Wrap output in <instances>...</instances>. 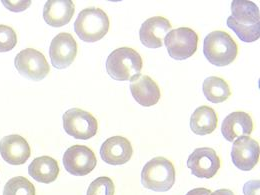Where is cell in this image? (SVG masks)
Returning <instances> with one entry per match:
<instances>
[{
    "label": "cell",
    "instance_id": "cell-24",
    "mask_svg": "<svg viewBox=\"0 0 260 195\" xmlns=\"http://www.w3.org/2000/svg\"><path fill=\"white\" fill-rule=\"evenodd\" d=\"M17 44V35L15 31L7 26L0 25V52H8Z\"/></svg>",
    "mask_w": 260,
    "mask_h": 195
},
{
    "label": "cell",
    "instance_id": "cell-7",
    "mask_svg": "<svg viewBox=\"0 0 260 195\" xmlns=\"http://www.w3.org/2000/svg\"><path fill=\"white\" fill-rule=\"evenodd\" d=\"M63 128L70 136L79 140H87L98 133L96 118L89 112L79 108H71L63 114Z\"/></svg>",
    "mask_w": 260,
    "mask_h": 195
},
{
    "label": "cell",
    "instance_id": "cell-2",
    "mask_svg": "<svg viewBox=\"0 0 260 195\" xmlns=\"http://www.w3.org/2000/svg\"><path fill=\"white\" fill-rule=\"evenodd\" d=\"M140 54L130 47H120L112 51L106 60L108 75L117 81H132L142 70Z\"/></svg>",
    "mask_w": 260,
    "mask_h": 195
},
{
    "label": "cell",
    "instance_id": "cell-18",
    "mask_svg": "<svg viewBox=\"0 0 260 195\" xmlns=\"http://www.w3.org/2000/svg\"><path fill=\"white\" fill-rule=\"evenodd\" d=\"M253 130V122L251 116L242 111H235L224 118L221 132L224 138L232 142L241 136H249Z\"/></svg>",
    "mask_w": 260,
    "mask_h": 195
},
{
    "label": "cell",
    "instance_id": "cell-23",
    "mask_svg": "<svg viewBox=\"0 0 260 195\" xmlns=\"http://www.w3.org/2000/svg\"><path fill=\"white\" fill-rule=\"evenodd\" d=\"M115 187L112 179L106 176L93 180L87 190V195H114Z\"/></svg>",
    "mask_w": 260,
    "mask_h": 195
},
{
    "label": "cell",
    "instance_id": "cell-14",
    "mask_svg": "<svg viewBox=\"0 0 260 195\" xmlns=\"http://www.w3.org/2000/svg\"><path fill=\"white\" fill-rule=\"evenodd\" d=\"M133 154L129 140L122 136L106 139L100 147L101 159L110 165H122L128 162Z\"/></svg>",
    "mask_w": 260,
    "mask_h": 195
},
{
    "label": "cell",
    "instance_id": "cell-6",
    "mask_svg": "<svg viewBox=\"0 0 260 195\" xmlns=\"http://www.w3.org/2000/svg\"><path fill=\"white\" fill-rule=\"evenodd\" d=\"M164 44L171 58L185 60L194 54L198 44V35L188 27L176 28L167 33Z\"/></svg>",
    "mask_w": 260,
    "mask_h": 195
},
{
    "label": "cell",
    "instance_id": "cell-9",
    "mask_svg": "<svg viewBox=\"0 0 260 195\" xmlns=\"http://www.w3.org/2000/svg\"><path fill=\"white\" fill-rule=\"evenodd\" d=\"M65 170L75 176L89 174L98 164L94 152L85 145H73L65 151L63 155Z\"/></svg>",
    "mask_w": 260,
    "mask_h": 195
},
{
    "label": "cell",
    "instance_id": "cell-1",
    "mask_svg": "<svg viewBox=\"0 0 260 195\" xmlns=\"http://www.w3.org/2000/svg\"><path fill=\"white\" fill-rule=\"evenodd\" d=\"M226 23L243 42L251 43L259 39V9L252 1L233 0L231 15L228 17Z\"/></svg>",
    "mask_w": 260,
    "mask_h": 195
},
{
    "label": "cell",
    "instance_id": "cell-22",
    "mask_svg": "<svg viewBox=\"0 0 260 195\" xmlns=\"http://www.w3.org/2000/svg\"><path fill=\"white\" fill-rule=\"evenodd\" d=\"M3 195H36L35 186L23 176H16L7 181Z\"/></svg>",
    "mask_w": 260,
    "mask_h": 195
},
{
    "label": "cell",
    "instance_id": "cell-5",
    "mask_svg": "<svg viewBox=\"0 0 260 195\" xmlns=\"http://www.w3.org/2000/svg\"><path fill=\"white\" fill-rule=\"evenodd\" d=\"M109 18L100 8H85L78 14L74 22V31L85 42H96L109 30Z\"/></svg>",
    "mask_w": 260,
    "mask_h": 195
},
{
    "label": "cell",
    "instance_id": "cell-3",
    "mask_svg": "<svg viewBox=\"0 0 260 195\" xmlns=\"http://www.w3.org/2000/svg\"><path fill=\"white\" fill-rule=\"evenodd\" d=\"M203 53L211 64L223 67L235 60L238 53V46L228 32L216 30L205 37Z\"/></svg>",
    "mask_w": 260,
    "mask_h": 195
},
{
    "label": "cell",
    "instance_id": "cell-8",
    "mask_svg": "<svg viewBox=\"0 0 260 195\" xmlns=\"http://www.w3.org/2000/svg\"><path fill=\"white\" fill-rule=\"evenodd\" d=\"M14 65L22 76L34 81L44 79L50 71L45 56L40 51L33 48L21 50L14 59Z\"/></svg>",
    "mask_w": 260,
    "mask_h": 195
},
{
    "label": "cell",
    "instance_id": "cell-16",
    "mask_svg": "<svg viewBox=\"0 0 260 195\" xmlns=\"http://www.w3.org/2000/svg\"><path fill=\"white\" fill-rule=\"evenodd\" d=\"M130 91L137 103L149 107L158 103L161 93L158 85L147 75H138L130 83Z\"/></svg>",
    "mask_w": 260,
    "mask_h": 195
},
{
    "label": "cell",
    "instance_id": "cell-10",
    "mask_svg": "<svg viewBox=\"0 0 260 195\" xmlns=\"http://www.w3.org/2000/svg\"><path fill=\"white\" fill-rule=\"evenodd\" d=\"M187 167L196 177L209 179L218 172L220 159L214 149L210 147H200L196 148L189 155Z\"/></svg>",
    "mask_w": 260,
    "mask_h": 195
},
{
    "label": "cell",
    "instance_id": "cell-25",
    "mask_svg": "<svg viewBox=\"0 0 260 195\" xmlns=\"http://www.w3.org/2000/svg\"><path fill=\"white\" fill-rule=\"evenodd\" d=\"M2 3L8 10H10L12 12H21L30 6L31 1L30 0H27V1H24V0H21V1L2 0Z\"/></svg>",
    "mask_w": 260,
    "mask_h": 195
},
{
    "label": "cell",
    "instance_id": "cell-20",
    "mask_svg": "<svg viewBox=\"0 0 260 195\" xmlns=\"http://www.w3.org/2000/svg\"><path fill=\"white\" fill-rule=\"evenodd\" d=\"M218 118L214 109L202 105L195 109L190 117V128L197 135H206L212 133L217 127Z\"/></svg>",
    "mask_w": 260,
    "mask_h": 195
},
{
    "label": "cell",
    "instance_id": "cell-19",
    "mask_svg": "<svg viewBox=\"0 0 260 195\" xmlns=\"http://www.w3.org/2000/svg\"><path fill=\"white\" fill-rule=\"evenodd\" d=\"M28 173L37 182L51 183L58 177V162L50 156L37 157L28 166Z\"/></svg>",
    "mask_w": 260,
    "mask_h": 195
},
{
    "label": "cell",
    "instance_id": "cell-28",
    "mask_svg": "<svg viewBox=\"0 0 260 195\" xmlns=\"http://www.w3.org/2000/svg\"><path fill=\"white\" fill-rule=\"evenodd\" d=\"M209 195H234V193L229 189H218L214 192H211Z\"/></svg>",
    "mask_w": 260,
    "mask_h": 195
},
{
    "label": "cell",
    "instance_id": "cell-11",
    "mask_svg": "<svg viewBox=\"0 0 260 195\" xmlns=\"http://www.w3.org/2000/svg\"><path fill=\"white\" fill-rule=\"evenodd\" d=\"M232 163L242 171L252 170L259 160V144L249 136L238 137L232 145Z\"/></svg>",
    "mask_w": 260,
    "mask_h": 195
},
{
    "label": "cell",
    "instance_id": "cell-21",
    "mask_svg": "<svg viewBox=\"0 0 260 195\" xmlns=\"http://www.w3.org/2000/svg\"><path fill=\"white\" fill-rule=\"evenodd\" d=\"M202 90L205 98L212 103L224 102L231 94L228 82L217 76L207 77L203 82Z\"/></svg>",
    "mask_w": 260,
    "mask_h": 195
},
{
    "label": "cell",
    "instance_id": "cell-12",
    "mask_svg": "<svg viewBox=\"0 0 260 195\" xmlns=\"http://www.w3.org/2000/svg\"><path fill=\"white\" fill-rule=\"evenodd\" d=\"M76 55L77 43L70 33H59L52 39L49 47V56L55 68H67L72 64Z\"/></svg>",
    "mask_w": 260,
    "mask_h": 195
},
{
    "label": "cell",
    "instance_id": "cell-26",
    "mask_svg": "<svg viewBox=\"0 0 260 195\" xmlns=\"http://www.w3.org/2000/svg\"><path fill=\"white\" fill-rule=\"evenodd\" d=\"M259 180H250V181L246 182L243 186L244 195H259Z\"/></svg>",
    "mask_w": 260,
    "mask_h": 195
},
{
    "label": "cell",
    "instance_id": "cell-27",
    "mask_svg": "<svg viewBox=\"0 0 260 195\" xmlns=\"http://www.w3.org/2000/svg\"><path fill=\"white\" fill-rule=\"evenodd\" d=\"M210 193H211V191L209 189L199 187V188H194V189L188 191L186 195H209Z\"/></svg>",
    "mask_w": 260,
    "mask_h": 195
},
{
    "label": "cell",
    "instance_id": "cell-4",
    "mask_svg": "<svg viewBox=\"0 0 260 195\" xmlns=\"http://www.w3.org/2000/svg\"><path fill=\"white\" fill-rule=\"evenodd\" d=\"M141 183L150 190L166 192L175 183V168L164 157H155L146 163L141 171Z\"/></svg>",
    "mask_w": 260,
    "mask_h": 195
},
{
    "label": "cell",
    "instance_id": "cell-17",
    "mask_svg": "<svg viewBox=\"0 0 260 195\" xmlns=\"http://www.w3.org/2000/svg\"><path fill=\"white\" fill-rule=\"evenodd\" d=\"M75 11L71 0H48L43 8V18L52 27H61L70 22Z\"/></svg>",
    "mask_w": 260,
    "mask_h": 195
},
{
    "label": "cell",
    "instance_id": "cell-13",
    "mask_svg": "<svg viewBox=\"0 0 260 195\" xmlns=\"http://www.w3.org/2000/svg\"><path fill=\"white\" fill-rule=\"evenodd\" d=\"M31 149L26 139L20 135L12 134L0 140V155L11 165H21L28 160Z\"/></svg>",
    "mask_w": 260,
    "mask_h": 195
},
{
    "label": "cell",
    "instance_id": "cell-15",
    "mask_svg": "<svg viewBox=\"0 0 260 195\" xmlns=\"http://www.w3.org/2000/svg\"><path fill=\"white\" fill-rule=\"evenodd\" d=\"M171 29V23L162 16H154L145 20L139 30L141 43L148 48H159L167 33Z\"/></svg>",
    "mask_w": 260,
    "mask_h": 195
}]
</instances>
